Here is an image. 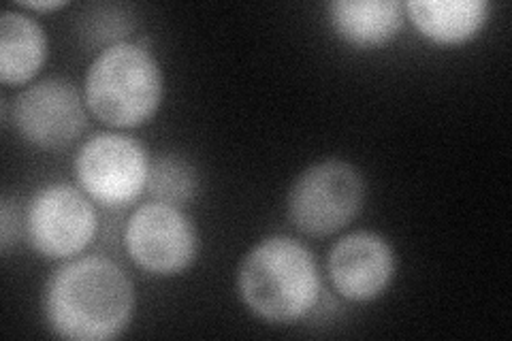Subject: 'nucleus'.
<instances>
[{"mask_svg":"<svg viewBox=\"0 0 512 341\" xmlns=\"http://www.w3.org/2000/svg\"><path fill=\"white\" fill-rule=\"evenodd\" d=\"M163 73L156 58L137 43L107 45L90 64L84 99L94 118L111 128L150 122L163 103Z\"/></svg>","mask_w":512,"mask_h":341,"instance_id":"nucleus-3","label":"nucleus"},{"mask_svg":"<svg viewBox=\"0 0 512 341\" xmlns=\"http://www.w3.org/2000/svg\"><path fill=\"white\" fill-rule=\"evenodd\" d=\"M365 201V182L338 158L303 171L288 192L286 211L295 229L310 237H331L355 220Z\"/></svg>","mask_w":512,"mask_h":341,"instance_id":"nucleus-4","label":"nucleus"},{"mask_svg":"<svg viewBox=\"0 0 512 341\" xmlns=\"http://www.w3.org/2000/svg\"><path fill=\"white\" fill-rule=\"evenodd\" d=\"M47 58L41 24L22 11L7 9L0 18V81L24 86L35 79Z\"/></svg>","mask_w":512,"mask_h":341,"instance_id":"nucleus-12","label":"nucleus"},{"mask_svg":"<svg viewBox=\"0 0 512 341\" xmlns=\"http://www.w3.org/2000/svg\"><path fill=\"white\" fill-rule=\"evenodd\" d=\"M20 7L30 11H58L62 7H67V3H62V0H47V3H22Z\"/></svg>","mask_w":512,"mask_h":341,"instance_id":"nucleus-15","label":"nucleus"},{"mask_svg":"<svg viewBox=\"0 0 512 341\" xmlns=\"http://www.w3.org/2000/svg\"><path fill=\"white\" fill-rule=\"evenodd\" d=\"M124 248L141 271L171 278L195 263L199 235L182 207L152 201L137 207L128 218Z\"/></svg>","mask_w":512,"mask_h":341,"instance_id":"nucleus-7","label":"nucleus"},{"mask_svg":"<svg viewBox=\"0 0 512 341\" xmlns=\"http://www.w3.org/2000/svg\"><path fill=\"white\" fill-rule=\"evenodd\" d=\"M404 13V5L397 0H335L329 5L335 35L357 50L391 43L404 26Z\"/></svg>","mask_w":512,"mask_h":341,"instance_id":"nucleus-10","label":"nucleus"},{"mask_svg":"<svg viewBox=\"0 0 512 341\" xmlns=\"http://www.w3.org/2000/svg\"><path fill=\"white\" fill-rule=\"evenodd\" d=\"M404 9L414 28L436 45L468 43L489 20L485 0H410Z\"/></svg>","mask_w":512,"mask_h":341,"instance_id":"nucleus-11","label":"nucleus"},{"mask_svg":"<svg viewBox=\"0 0 512 341\" xmlns=\"http://www.w3.org/2000/svg\"><path fill=\"white\" fill-rule=\"evenodd\" d=\"M237 290L254 316L288 324L314 310L323 282L312 252L297 239L278 235L263 239L244 256Z\"/></svg>","mask_w":512,"mask_h":341,"instance_id":"nucleus-2","label":"nucleus"},{"mask_svg":"<svg viewBox=\"0 0 512 341\" xmlns=\"http://www.w3.org/2000/svg\"><path fill=\"white\" fill-rule=\"evenodd\" d=\"M41 307L54 335L71 341H109L120 337L133 320L135 288L109 258H69L45 282Z\"/></svg>","mask_w":512,"mask_h":341,"instance_id":"nucleus-1","label":"nucleus"},{"mask_svg":"<svg viewBox=\"0 0 512 341\" xmlns=\"http://www.w3.org/2000/svg\"><path fill=\"white\" fill-rule=\"evenodd\" d=\"M24 231L37 254L50 261H67L90 246L99 231V216L82 188L58 182L32 194Z\"/></svg>","mask_w":512,"mask_h":341,"instance_id":"nucleus-5","label":"nucleus"},{"mask_svg":"<svg viewBox=\"0 0 512 341\" xmlns=\"http://www.w3.org/2000/svg\"><path fill=\"white\" fill-rule=\"evenodd\" d=\"M197 190V171L184 158L158 156L150 165L146 192L156 203L184 207L195 199Z\"/></svg>","mask_w":512,"mask_h":341,"instance_id":"nucleus-13","label":"nucleus"},{"mask_svg":"<svg viewBox=\"0 0 512 341\" xmlns=\"http://www.w3.org/2000/svg\"><path fill=\"white\" fill-rule=\"evenodd\" d=\"M395 267L391 243L372 231H357L335 241L327 258L333 288L357 303L384 295L395 278Z\"/></svg>","mask_w":512,"mask_h":341,"instance_id":"nucleus-9","label":"nucleus"},{"mask_svg":"<svg viewBox=\"0 0 512 341\" xmlns=\"http://www.w3.org/2000/svg\"><path fill=\"white\" fill-rule=\"evenodd\" d=\"M86 107L71 81L47 77L15 96L11 120L15 131L35 148L62 150L84 133Z\"/></svg>","mask_w":512,"mask_h":341,"instance_id":"nucleus-8","label":"nucleus"},{"mask_svg":"<svg viewBox=\"0 0 512 341\" xmlns=\"http://www.w3.org/2000/svg\"><path fill=\"white\" fill-rule=\"evenodd\" d=\"M150 165V156L137 139L101 133L79 148L75 177L92 201L103 207H126L146 192Z\"/></svg>","mask_w":512,"mask_h":341,"instance_id":"nucleus-6","label":"nucleus"},{"mask_svg":"<svg viewBox=\"0 0 512 341\" xmlns=\"http://www.w3.org/2000/svg\"><path fill=\"white\" fill-rule=\"evenodd\" d=\"M20 235V218L18 209L5 197L3 207H0V250L7 256L9 250L15 246Z\"/></svg>","mask_w":512,"mask_h":341,"instance_id":"nucleus-14","label":"nucleus"}]
</instances>
